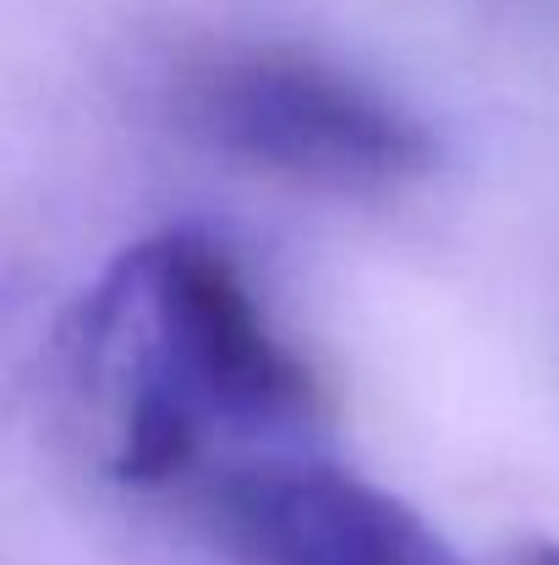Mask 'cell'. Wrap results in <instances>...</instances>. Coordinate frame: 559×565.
<instances>
[{"label": "cell", "mask_w": 559, "mask_h": 565, "mask_svg": "<svg viewBox=\"0 0 559 565\" xmlns=\"http://www.w3.org/2000/svg\"><path fill=\"white\" fill-rule=\"evenodd\" d=\"M522 565H559V544H533L522 555Z\"/></svg>", "instance_id": "4"}, {"label": "cell", "mask_w": 559, "mask_h": 565, "mask_svg": "<svg viewBox=\"0 0 559 565\" xmlns=\"http://www.w3.org/2000/svg\"><path fill=\"white\" fill-rule=\"evenodd\" d=\"M182 127L214 154L313 188H400L433 171L417 116L341 66L297 50H247L182 88Z\"/></svg>", "instance_id": "1"}, {"label": "cell", "mask_w": 559, "mask_h": 565, "mask_svg": "<svg viewBox=\"0 0 559 565\" xmlns=\"http://www.w3.org/2000/svg\"><path fill=\"white\" fill-rule=\"evenodd\" d=\"M121 275L143 291L160 335V358L138 384L165 390L197 423L219 412L264 428L313 406V374L269 335L247 280L214 242L192 231L160 236L154 247H138Z\"/></svg>", "instance_id": "2"}, {"label": "cell", "mask_w": 559, "mask_h": 565, "mask_svg": "<svg viewBox=\"0 0 559 565\" xmlns=\"http://www.w3.org/2000/svg\"><path fill=\"white\" fill-rule=\"evenodd\" d=\"M203 511L236 565H466L406 500L324 461L236 467Z\"/></svg>", "instance_id": "3"}]
</instances>
